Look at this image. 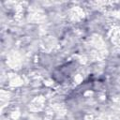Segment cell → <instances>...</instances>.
<instances>
[{"label": "cell", "mask_w": 120, "mask_h": 120, "mask_svg": "<svg viewBox=\"0 0 120 120\" xmlns=\"http://www.w3.org/2000/svg\"><path fill=\"white\" fill-rule=\"evenodd\" d=\"M74 70V66L73 63H68V64H65L64 66L60 67L59 69H56L53 73V78L56 81L62 82L64 80H66L68 76H70V74L72 73V71Z\"/></svg>", "instance_id": "obj_1"}]
</instances>
